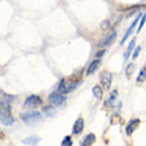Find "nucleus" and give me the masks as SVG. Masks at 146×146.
<instances>
[{"label": "nucleus", "mask_w": 146, "mask_h": 146, "mask_svg": "<svg viewBox=\"0 0 146 146\" xmlns=\"http://www.w3.org/2000/svg\"><path fill=\"white\" fill-rule=\"evenodd\" d=\"M138 123H139V119H131V122H129L126 126V134L130 135L133 133V130L138 126Z\"/></svg>", "instance_id": "9d476101"}, {"label": "nucleus", "mask_w": 146, "mask_h": 146, "mask_svg": "<svg viewBox=\"0 0 146 146\" xmlns=\"http://www.w3.org/2000/svg\"><path fill=\"white\" fill-rule=\"evenodd\" d=\"M48 100H49V102L53 105V106H56V108H61V106L65 105L66 97H65V94H62V93L54 92V93H52V94H49Z\"/></svg>", "instance_id": "f03ea898"}, {"label": "nucleus", "mask_w": 146, "mask_h": 146, "mask_svg": "<svg viewBox=\"0 0 146 146\" xmlns=\"http://www.w3.org/2000/svg\"><path fill=\"white\" fill-rule=\"evenodd\" d=\"M133 68H134V66H133V64H130V65H127V70H126V74H127V76H130V69L133 70Z\"/></svg>", "instance_id": "a878e982"}, {"label": "nucleus", "mask_w": 146, "mask_h": 146, "mask_svg": "<svg viewBox=\"0 0 146 146\" xmlns=\"http://www.w3.org/2000/svg\"><path fill=\"white\" fill-rule=\"evenodd\" d=\"M20 119L27 125H35V123H38L42 119V114L36 110L23 111V113H20Z\"/></svg>", "instance_id": "f257e3e1"}, {"label": "nucleus", "mask_w": 146, "mask_h": 146, "mask_svg": "<svg viewBox=\"0 0 146 146\" xmlns=\"http://www.w3.org/2000/svg\"><path fill=\"white\" fill-rule=\"evenodd\" d=\"M40 138L33 135V137H28V138H24L23 139V145H37Z\"/></svg>", "instance_id": "f8f14e48"}, {"label": "nucleus", "mask_w": 146, "mask_h": 146, "mask_svg": "<svg viewBox=\"0 0 146 146\" xmlns=\"http://www.w3.org/2000/svg\"><path fill=\"white\" fill-rule=\"evenodd\" d=\"M98 66H100V58L93 60V61L90 62V65L88 66V69H86V74H88V76L89 74H93V73L98 69Z\"/></svg>", "instance_id": "6e6552de"}, {"label": "nucleus", "mask_w": 146, "mask_h": 146, "mask_svg": "<svg viewBox=\"0 0 146 146\" xmlns=\"http://www.w3.org/2000/svg\"><path fill=\"white\" fill-rule=\"evenodd\" d=\"M134 28H135V25H134V24H131L130 27L127 28V31L125 32V35H123V37L121 38V42H119V44H121V45H123V44H125V41H126L127 38H129V36L131 35V32L134 31Z\"/></svg>", "instance_id": "ddd939ff"}, {"label": "nucleus", "mask_w": 146, "mask_h": 146, "mask_svg": "<svg viewBox=\"0 0 146 146\" xmlns=\"http://www.w3.org/2000/svg\"><path fill=\"white\" fill-rule=\"evenodd\" d=\"M102 86H100V85H96L94 88L92 89V92H93V96L96 97V98H98V100H101L102 98Z\"/></svg>", "instance_id": "4468645a"}, {"label": "nucleus", "mask_w": 146, "mask_h": 146, "mask_svg": "<svg viewBox=\"0 0 146 146\" xmlns=\"http://www.w3.org/2000/svg\"><path fill=\"white\" fill-rule=\"evenodd\" d=\"M82 130H84V119L78 118L76 122H74V125H73L72 133H73V134H80Z\"/></svg>", "instance_id": "0eeeda50"}, {"label": "nucleus", "mask_w": 146, "mask_h": 146, "mask_svg": "<svg viewBox=\"0 0 146 146\" xmlns=\"http://www.w3.org/2000/svg\"><path fill=\"white\" fill-rule=\"evenodd\" d=\"M115 36H117V32H115V31H111L109 35H106L100 42H98V46H108L109 44H111V42L114 41Z\"/></svg>", "instance_id": "39448f33"}, {"label": "nucleus", "mask_w": 146, "mask_h": 146, "mask_svg": "<svg viewBox=\"0 0 146 146\" xmlns=\"http://www.w3.org/2000/svg\"><path fill=\"white\" fill-rule=\"evenodd\" d=\"M56 106H44L42 108V113H44V115H46V117H53L54 114H56Z\"/></svg>", "instance_id": "9b49d317"}, {"label": "nucleus", "mask_w": 146, "mask_h": 146, "mask_svg": "<svg viewBox=\"0 0 146 146\" xmlns=\"http://www.w3.org/2000/svg\"><path fill=\"white\" fill-rule=\"evenodd\" d=\"M42 102V100L38 96H36V94H32V96H29L27 98V100L24 101V106H37V105H40Z\"/></svg>", "instance_id": "20e7f679"}, {"label": "nucleus", "mask_w": 146, "mask_h": 146, "mask_svg": "<svg viewBox=\"0 0 146 146\" xmlns=\"http://www.w3.org/2000/svg\"><path fill=\"white\" fill-rule=\"evenodd\" d=\"M115 97H117V90H113V92L110 93V96L108 97V101L105 102V105H106V106H109V105H113V102L115 101Z\"/></svg>", "instance_id": "dca6fc26"}, {"label": "nucleus", "mask_w": 146, "mask_h": 146, "mask_svg": "<svg viewBox=\"0 0 146 146\" xmlns=\"http://www.w3.org/2000/svg\"><path fill=\"white\" fill-rule=\"evenodd\" d=\"M146 78V66H143L142 70L139 72L138 77H137V82H141V81H143Z\"/></svg>", "instance_id": "6ab92c4d"}, {"label": "nucleus", "mask_w": 146, "mask_h": 146, "mask_svg": "<svg viewBox=\"0 0 146 146\" xmlns=\"http://www.w3.org/2000/svg\"><path fill=\"white\" fill-rule=\"evenodd\" d=\"M0 119H1V123L5 126H11L12 123L15 122L11 113H0Z\"/></svg>", "instance_id": "423d86ee"}, {"label": "nucleus", "mask_w": 146, "mask_h": 146, "mask_svg": "<svg viewBox=\"0 0 146 146\" xmlns=\"http://www.w3.org/2000/svg\"><path fill=\"white\" fill-rule=\"evenodd\" d=\"M134 46H135V38H131V41L129 42V45H127L126 50L123 53V61H127V58L130 57V53H131V50L134 49Z\"/></svg>", "instance_id": "1a4fd4ad"}, {"label": "nucleus", "mask_w": 146, "mask_h": 146, "mask_svg": "<svg viewBox=\"0 0 146 146\" xmlns=\"http://www.w3.org/2000/svg\"><path fill=\"white\" fill-rule=\"evenodd\" d=\"M139 52H141V48H139V46H137V48L134 49V52H133V54H131V58H137V57H138Z\"/></svg>", "instance_id": "5701e85b"}, {"label": "nucleus", "mask_w": 146, "mask_h": 146, "mask_svg": "<svg viewBox=\"0 0 146 146\" xmlns=\"http://www.w3.org/2000/svg\"><path fill=\"white\" fill-rule=\"evenodd\" d=\"M1 98H4V100L9 101V102H13V100H15L16 97L15 96H9V94H7V93H1Z\"/></svg>", "instance_id": "412c9836"}, {"label": "nucleus", "mask_w": 146, "mask_h": 146, "mask_svg": "<svg viewBox=\"0 0 146 146\" xmlns=\"http://www.w3.org/2000/svg\"><path fill=\"white\" fill-rule=\"evenodd\" d=\"M104 53H105L104 49H102V50H98V52H97V54H96V57L97 58H101V56H104Z\"/></svg>", "instance_id": "b1692460"}, {"label": "nucleus", "mask_w": 146, "mask_h": 146, "mask_svg": "<svg viewBox=\"0 0 146 146\" xmlns=\"http://www.w3.org/2000/svg\"><path fill=\"white\" fill-rule=\"evenodd\" d=\"M94 139H96L94 134H88L84 139H82V142H81V146H88V145H92V143L94 142Z\"/></svg>", "instance_id": "2eb2a0df"}, {"label": "nucleus", "mask_w": 146, "mask_h": 146, "mask_svg": "<svg viewBox=\"0 0 146 146\" xmlns=\"http://www.w3.org/2000/svg\"><path fill=\"white\" fill-rule=\"evenodd\" d=\"M65 89H66V81L64 80V78H62V80L60 81V84H58L57 90H56V92L62 93V94H65Z\"/></svg>", "instance_id": "f3484780"}, {"label": "nucleus", "mask_w": 146, "mask_h": 146, "mask_svg": "<svg viewBox=\"0 0 146 146\" xmlns=\"http://www.w3.org/2000/svg\"><path fill=\"white\" fill-rule=\"evenodd\" d=\"M101 28H102V29H108V28H109V21H108V20L102 23V27H101Z\"/></svg>", "instance_id": "393cba45"}, {"label": "nucleus", "mask_w": 146, "mask_h": 146, "mask_svg": "<svg viewBox=\"0 0 146 146\" xmlns=\"http://www.w3.org/2000/svg\"><path fill=\"white\" fill-rule=\"evenodd\" d=\"M80 82H81V81H74V82H72V84H68V85H66V89H65V93L74 90V88H76L77 85H80Z\"/></svg>", "instance_id": "a211bd4d"}, {"label": "nucleus", "mask_w": 146, "mask_h": 146, "mask_svg": "<svg viewBox=\"0 0 146 146\" xmlns=\"http://www.w3.org/2000/svg\"><path fill=\"white\" fill-rule=\"evenodd\" d=\"M111 73H109L108 70H102L100 73V84L104 89H110L111 85Z\"/></svg>", "instance_id": "7ed1b4c3"}, {"label": "nucleus", "mask_w": 146, "mask_h": 146, "mask_svg": "<svg viewBox=\"0 0 146 146\" xmlns=\"http://www.w3.org/2000/svg\"><path fill=\"white\" fill-rule=\"evenodd\" d=\"M145 23H146V11H145V13H143V16H142V19L139 20V25H138V28H137V31H141L142 29V27L145 25Z\"/></svg>", "instance_id": "aec40b11"}, {"label": "nucleus", "mask_w": 146, "mask_h": 146, "mask_svg": "<svg viewBox=\"0 0 146 146\" xmlns=\"http://www.w3.org/2000/svg\"><path fill=\"white\" fill-rule=\"evenodd\" d=\"M70 146L72 145V139H70V137H65V138L62 139V142H61V146Z\"/></svg>", "instance_id": "4be33fe9"}]
</instances>
